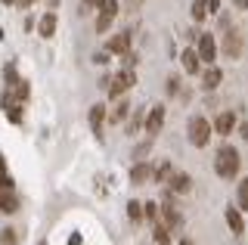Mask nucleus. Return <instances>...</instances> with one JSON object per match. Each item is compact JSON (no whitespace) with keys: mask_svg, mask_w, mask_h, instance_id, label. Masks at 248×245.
<instances>
[{"mask_svg":"<svg viewBox=\"0 0 248 245\" xmlns=\"http://www.w3.org/2000/svg\"><path fill=\"white\" fill-rule=\"evenodd\" d=\"M239 168H242V158H239V152L232 149V146H220V149H217V158H214L217 177L232 180V177L239 174Z\"/></svg>","mask_w":248,"mask_h":245,"instance_id":"f257e3e1","label":"nucleus"},{"mask_svg":"<svg viewBox=\"0 0 248 245\" xmlns=\"http://www.w3.org/2000/svg\"><path fill=\"white\" fill-rule=\"evenodd\" d=\"M134 84H137V72L134 68H124V72H118V75H106V78L99 81V87L108 90V99H118L124 90H130Z\"/></svg>","mask_w":248,"mask_h":245,"instance_id":"f03ea898","label":"nucleus"},{"mask_svg":"<svg viewBox=\"0 0 248 245\" xmlns=\"http://www.w3.org/2000/svg\"><path fill=\"white\" fill-rule=\"evenodd\" d=\"M211 137H214V121H208L205 115H192V118H189V143H192V146L205 149Z\"/></svg>","mask_w":248,"mask_h":245,"instance_id":"7ed1b4c3","label":"nucleus"},{"mask_svg":"<svg viewBox=\"0 0 248 245\" xmlns=\"http://www.w3.org/2000/svg\"><path fill=\"white\" fill-rule=\"evenodd\" d=\"M158 220H161V224H168V227H170V233H180V230H183V224H186V220H183V214L177 211L174 199H168V202L161 205V214H158Z\"/></svg>","mask_w":248,"mask_h":245,"instance_id":"20e7f679","label":"nucleus"},{"mask_svg":"<svg viewBox=\"0 0 248 245\" xmlns=\"http://www.w3.org/2000/svg\"><path fill=\"white\" fill-rule=\"evenodd\" d=\"M196 50H199V56H202V62L205 65H214V59H217V41H214V34H196Z\"/></svg>","mask_w":248,"mask_h":245,"instance_id":"39448f33","label":"nucleus"},{"mask_svg":"<svg viewBox=\"0 0 248 245\" xmlns=\"http://www.w3.org/2000/svg\"><path fill=\"white\" fill-rule=\"evenodd\" d=\"M0 106H3L6 118H10L13 124H22V99L16 96L10 87H6V90H3V96H0Z\"/></svg>","mask_w":248,"mask_h":245,"instance_id":"423d86ee","label":"nucleus"},{"mask_svg":"<svg viewBox=\"0 0 248 245\" xmlns=\"http://www.w3.org/2000/svg\"><path fill=\"white\" fill-rule=\"evenodd\" d=\"M118 10H121V6H118V0H106V3L99 6V16H96V31H99V34H106V31H108V25L115 22Z\"/></svg>","mask_w":248,"mask_h":245,"instance_id":"0eeeda50","label":"nucleus"},{"mask_svg":"<svg viewBox=\"0 0 248 245\" xmlns=\"http://www.w3.org/2000/svg\"><path fill=\"white\" fill-rule=\"evenodd\" d=\"M130 41H134V34H130V31H118L115 37H108L106 50L115 53V56H127V53H130Z\"/></svg>","mask_w":248,"mask_h":245,"instance_id":"6e6552de","label":"nucleus"},{"mask_svg":"<svg viewBox=\"0 0 248 245\" xmlns=\"http://www.w3.org/2000/svg\"><path fill=\"white\" fill-rule=\"evenodd\" d=\"M149 180H155V165L140 162V165L130 168V183H134V186H140V183H149Z\"/></svg>","mask_w":248,"mask_h":245,"instance_id":"1a4fd4ad","label":"nucleus"},{"mask_svg":"<svg viewBox=\"0 0 248 245\" xmlns=\"http://www.w3.org/2000/svg\"><path fill=\"white\" fill-rule=\"evenodd\" d=\"M161 124H165V109H161V106H155V109H149V115H146V134L149 137H155L161 131Z\"/></svg>","mask_w":248,"mask_h":245,"instance_id":"9d476101","label":"nucleus"},{"mask_svg":"<svg viewBox=\"0 0 248 245\" xmlns=\"http://www.w3.org/2000/svg\"><path fill=\"white\" fill-rule=\"evenodd\" d=\"M232 131H236V115H232V112H220V115L214 118V134L230 137Z\"/></svg>","mask_w":248,"mask_h":245,"instance_id":"9b49d317","label":"nucleus"},{"mask_svg":"<svg viewBox=\"0 0 248 245\" xmlns=\"http://www.w3.org/2000/svg\"><path fill=\"white\" fill-rule=\"evenodd\" d=\"M223 53H227L230 59L242 56V34H239V31H227V37H223Z\"/></svg>","mask_w":248,"mask_h":245,"instance_id":"f8f14e48","label":"nucleus"},{"mask_svg":"<svg viewBox=\"0 0 248 245\" xmlns=\"http://www.w3.org/2000/svg\"><path fill=\"white\" fill-rule=\"evenodd\" d=\"M223 81V72L217 65H205V72H202V87L205 90H217Z\"/></svg>","mask_w":248,"mask_h":245,"instance_id":"ddd939ff","label":"nucleus"},{"mask_svg":"<svg viewBox=\"0 0 248 245\" xmlns=\"http://www.w3.org/2000/svg\"><path fill=\"white\" fill-rule=\"evenodd\" d=\"M223 217H227V227H230L236 236H242V233H245V220H242V208H239V205H236V208L230 205Z\"/></svg>","mask_w":248,"mask_h":245,"instance_id":"4468645a","label":"nucleus"},{"mask_svg":"<svg viewBox=\"0 0 248 245\" xmlns=\"http://www.w3.org/2000/svg\"><path fill=\"white\" fill-rule=\"evenodd\" d=\"M183 72L186 75H199L202 72V56H199V50H183Z\"/></svg>","mask_w":248,"mask_h":245,"instance_id":"2eb2a0df","label":"nucleus"},{"mask_svg":"<svg viewBox=\"0 0 248 245\" xmlns=\"http://www.w3.org/2000/svg\"><path fill=\"white\" fill-rule=\"evenodd\" d=\"M170 193H177V196H186L192 189V177L189 174H170Z\"/></svg>","mask_w":248,"mask_h":245,"instance_id":"dca6fc26","label":"nucleus"},{"mask_svg":"<svg viewBox=\"0 0 248 245\" xmlns=\"http://www.w3.org/2000/svg\"><path fill=\"white\" fill-rule=\"evenodd\" d=\"M106 115H108V109L103 103H96V106H90V127H93V134H103V121H106Z\"/></svg>","mask_w":248,"mask_h":245,"instance_id":"f3484780","label":"nucleus"},{"mask_svg":"<svg viewBox=\"0 0 248 245\" xmlns=\"http://www.w3.org/2000/svg\"><path fill=\"white\" fill-rule=\"evenodd\" d=\"M56 25H59V19H56V13H44V19H41V25H37V31H41V37H53L56 34Z\"/></svg>","mask_w":248,"mask_h":245,"instance_id":"a211bd4d","label":"nucleus"},{"mask_svg":"<svg viewBox=\"0 0 248 245\" xmlns=\"http://www.w3.org/2000/svg\"><path fill=\"white\" fill-rule=\"evenodd\" d=\"M0 211H3V214L19 211V199L13 196V189H0Z\"/></svg>","mask_w":248,"mask_h":245,"instance_id":"6ab92c4d","label":"nucleus"},{"mask_svg":"<svg viewBox=\"0 0 248 245\" xmlns=\"http://www.w3.org/2000/svg\"><path fill=\"white\" fill-rule=\"evenodd\" d=\"M152 239H155V245H168V242H170V227H168V224H161V220H155Z\"/></svg>","mask_w":248,"mask_h":245,"instance_id":"aec40b11","label":"nucleus"},{"mask_svg":"<svg viewBox=\"0 0 248 245\" xmlns=\"http://www.w3.org/2000/svg\"><path fill=\"white\" fill-rule=\"evenodd\" d=\"M208 13H211V0H196V3H192V19L196 22H205Z\"/></svg>","mask_w":248,"mask_h":245,"instance_id":"412c9836","label":"nucleus"},{"mask_svg":"<svg viewBox=\"0 0 248 245\" xmlns=\"http://www.w3.org/2000/svg\"><path fill=\"white\" fill-rule=\"evenodd\" d=\"M127 109H130V106L124 103V99H118V103L112 106V112H108V121H115V124H118V121H124V118H127Z\"/></svg>","mask_w":248,"mask_h":245,"instance_id":"4be33fe9","label":"nucleus"},{"mask_svg":"<svg viewBox=\"0 0 248 245\" xmlns=\"http://www.w3.org/2000/svg\"><path fill=\"white\" fill-rule=\"evenodd\" d=\"M127 217L134 220V224H140V220L146 217V208H143V202H130V205H127Z\"/></svg>","mask_w":248,"mask_h":245,"instance_id":"5701e85b","label":"nucleus"},{"mask_svg":"<svg viewBox=\"0 0 248 245\" xmlns=\"http://www.w3.org/2000/svg\"><path fill=\"white\" fill-rule=\"evenodd\" d=\"M236 205H239L242 211H248V180L239 183V189H236Z\"/></svg>","mask_w":248,"mask_h":245,"instance_id":"b1692460","label":"nucleus"},{"mask_svg":"<svg viewBox=\"0 0 248 245\" xmlns=\"http://www.w3.org/2000/svg\"><path fill=\"white\" fill-rule=\"evenodd\" d=\"M10 90H13V93H16V96L22 99V103H25V99L31 96V87H28V81H25V78H22L19 84H16V87H10Z\"/></svg>","mask_w":248,"mask_h":245,"instance_id":"393cba45","label":"nucleus"},{"mask_svg":"<svg viewBox=\"0 0 248 245\" xmlns=\"http://www.w3.org/2000/svg\"><path fill=\"white\" fill-rule=\"evenodd\" d=\"M170 174H174V171H170V165H168V162H161L158 168H155V180H158V183H168V180H170Z\"/></svg>","mask_w":248,"mask_h":245,"instance_id":"a878e982","label":"nucleus"},{"mask_svg":"<svg viewBox=\"0 0 248 245\" xmlns=\"http://www.w3.org/2000/svg\"><path fill=\"white\" fill-rule=\"evenodd\" d=\"M3 78H6V87H16V84L22 81L19 75H16V68H13V65H6V68H3Z\"/></svg>","mask_w":248,"mask_h":245,"instance_id":"bb28decb","label":"nucleus"},{"mask_svg":"<svg viewBox=\"0 0 248 245\" xmlns=\"http://www.w3.org/2000/svg\"><path fill=\"white\" fill-rule=\"evenodd\" d=\"M0 189H13V177H10V171H6V165L0 168Z\"/></svg>","mask_w":248,"mask_h":245,"instance_id":"cd10ccee","label":"nucleus"},{"mask_svg":"<svg viewBox=\"0 0 248 245\" xmlns=\"http://www.w3.org/2000/svg\"><path fill=\"white\" fill-rule=\"evenodd\" d=\"M0 245H16V230H0Z\"/></svg>","mask_w":248,"mask_h":245,"instance_id":"c85d7f7f","label":"nucleus"},{"mask_svg":"<svg viewBox=\"0 0 248 245\" xmlns=\"http://www.w3.org/2000/svg\"><path fill=\"white\" fill-rule=\"evenodd\" d=\"M103 3H106V0H81V6H84V10H99Z\"/></svg>","mask_w":248,"mask_h":245,"instance_id":"c756f323","label":"nucleus"},{"mask_svg":"<svg viewBox=\"0 0 248 245\" xmlns=\"http://www.w3.org/2000/svg\"><path fill=\"white\" fill-rule=\"evenodd\" d=\"M236 3V10H248V0H232Z\"/></svg>","mask_w":248,"mask_h":245,"instance_id":"7c9ffc66","label":"nucleus"},{"mask_svg":"<svg viewBox=\"0 0 248 245\" xmlns=\"http://www.w3.org/2000/svg\"><path fill=\"white\" fill-rule=\"evenodd\" d=\"M16 3H19V6H25V10H28V6H34L37 0H16Z\"/></svg>","mask_w":248,"mask_h":245,"instance_id":"2f4dec72","label":"nucleus"},{"mask_svg":"<svg viewBox=\"0 0 248 245\" xmlns=\"http://www.w3.org/2000/svg\"><path fill=\"white\" fill-rule=\"evenodd\" d=\"M242 137H245V140H248V124H242Z\"/></svg>","mask_w":248,"mask_h":245,"instance_id":"473e14b6","label":"nucleus"},{"mask_svg":"<svg viewBox=\"0 0 248 245\" xmlns=\"http://www.w3.org/2000/svg\"><path fill=\"white\" fill-rule=\"evenodd\" d=\"M180 245H192V242H189V239H183V242H180Z\"/></svg>","mask_w":248,"mask_h":245,"instance_id":"72a5a7b5","label":"nucleus"},{"mask_svg":"<svg viewBox=\"0 0 248 245\" xmlns=\"http://www.w3.org/2000/svg\"><path fill=\"white\" fill-rule=\"evenodd\" d=\"M3 3H6V6H10V3H16V0H3Z\"/></svg>","mask_w":248,"mask_h":245,"instance_id":"f704fd0d","label":"nucleus"},{"mask_svg":"<svg viewBox=\"0 0 248 245\" xmlns=\"http://www.w3.org/2000/svg\"><path fill=\"white\" fill-rule=\"evenodd\" d=\"M0 168H3V155H0Z\"/></svg>","mask_w":248,"mask_h":245,"instance_id":"c9c22d12","label":"nucleus"},{"mask_svg":"<svg viewBox=\"0 0 248 245\" xmlns=\"http://www.w3.org/2000/svg\"><path fill=\"white\" fill-rule=\"evenodd\" d=\"M41 245H46V242H41Z\"/></svg>","mask_w":248,"mask_h":245,"instance_id":"e433bc0d","label":"nucleus"}]
</instances>
